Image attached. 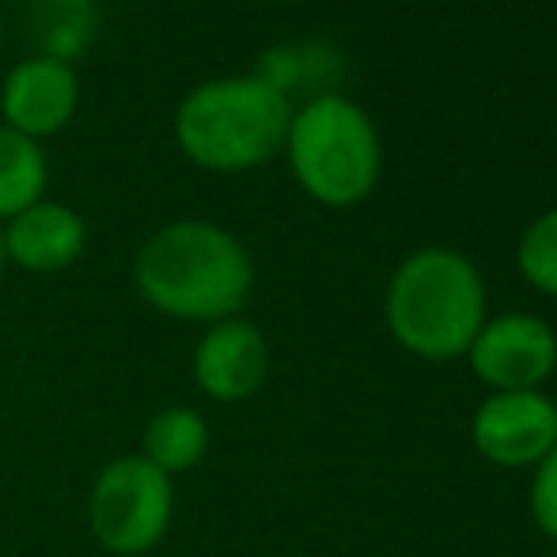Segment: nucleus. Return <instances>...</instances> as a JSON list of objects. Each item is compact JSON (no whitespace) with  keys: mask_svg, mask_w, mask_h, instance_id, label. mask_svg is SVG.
Masks as SVG:
<instances>
[{"mask_svg":"<svg viewBox=\"0 0 557 557\" xmlns=\"http://www.w3.org/2000/svg\"><path fill=\"white\" fill-rule=\"evenodd\" d=\"M482 323V277L455 250H421L391 277L387 326L403 349L425 360H451L470 349Z\"/></svg>","mask_w":557,"mask_h":557,"instance_id":"7ed1b4c3","label":"nucleus"},{"mask_svg":"<svg viewBox=\"0 0 557 557\" xmlns=\"http://www.w3.org/2000/svg\"><path fill=\"white\" fill-rule=\"evenodd\" d=\"M531 516H535L539 531L557 543V444L535 470V482H531Z\"/></svg>","mask_w":557,"mask_h":557,"instance_id":"2eb2a0df","label":"nucleus"},{"mask_svg":"<svg viewBox=\"0 0 557 557\" xmlns=\"http://www.w3.org/2000/svg\"><path fill=\"white\" fill-rule=\"evenodd\" d=\"M88 224L61 201H38L4 227V258L30 273H58L84 255Z\"/></svg>","mask_w":557,"mask_h":557,"instance_id":"9d476101","label":"nucleus"},{"mask_svg":"<svg viewBox=\"0 0 557 557\" xmlns=\"http://www.w3.org/2000/svg\"><path fill=\"white\" fill-rule=\"evenodd\" d=\"M4 262H8L4 258V227H0V270H4Z\"/></svg>","mask_w":557,"mask_h":557,"instance_id":"dca6fc26","label":"nucleus"},{"mask_svg":"<svg viewBox=\"0 0 557 557\" xmlns=\"http://www.w3.org/2000/svg\"><path fill=\"white\" fill-rule=\"evenodd\" d=\"M175 490L145 455H122L99 470L88 497V523L99 546L122 557H140L171 528Z\"/></svg>","mask_w":557,"mask_h":557,"instance_id":"39448f33","label":"nucleus"},{"mask_svg":"<svg viewBox=\"0 0 557 557\" xmlns=\"http://www.w3.org/2000/svg\"><path fill=\"white\" fill-rule=\"evenodd\" d=\"M470 436L497 467H539L557 444V406L543 391H497L478 406Z\"/></svg>","mask_w":557,"mask_h":557,"instance_id":"423d86ee","label":"nucleus"},{"mask_svg":"<svg viewBox=\"0 0 557 557\" xmlns=\"http://www.w3.org/2000/svg\"><path fill=\"white\" fill-rule=\"evenodd\" d=\"M270 372L265 337L247 319H221L194 349V380L213 403H239L262 387Z\"/></svg>","mask_w":557,"mask_h":557,"instance_id":"1a4fd4ad","label":"nucleus"},{"mask_svg":"<svg viewBox=\"0 0 557 557\" xmlns=\"http://www.w3.org/2000/svg\"><path fill=\"white\" fill-rule=\"evenodd\" d=\"M300 186L323 206H352L375 186L380 145L364 111L337 96H319L293 114L285 133Z\"/></svg>","mask_w":557,"mask_h":557,"instance_id":"20e7f679","label":"nucleus"},{"mask_svg":"<svg viewBox=\"0 0 557 557\" xmlns=\"http://www.w3.org/2000/svg\"><path fill=\"white\" fill-rule=\"evenodd\" d=\"M520 270L535 288L557 296V209L546 216H539V221L523 232Z\"/></svg>","mask_w":557,"mask_h":557,"instance_id":"4468645a","label":"nucleus"},{"mask_svg":"<svg viewBox=\"0 0 557 557\" xmlns=\"http://www.w3.org/2000/svg\"><path fill=\"white\" fill-rule=\"evenodd\" d=\"M38 12H42V42L50 58L69 61L84 50L91 35L88 0H38Z\"/></svg>","mask_w":557,"mask_h":557,"instance_id":"ddd939ff","label":"nucleus"},{"mask_svg":"<svg viewBox=\"0 0 557 557\" xmlns=\"http://www.w3.org/2000/svg\"><path fill=\"white\" fill-rule=\"evenodd\" d=\"M76 103H81V81H76L73 61L50 58V53L20 61L0 88L4 125L30 140L65 129L76 114Z\"/></svg>","mask_w":557,"mask_h":557,"instance_id":"6e6552de","label":"nucleus"},{"mask_svg":"<svg viewBox=\"0 0 557 557\" xmlns=\"http://www.w3.org/2000/svg\"><path fill=\"white\" fill-rule=\"evenodd\" d=\"M0 46H4V23H0Z\"/></svg>","mask_w":557,"mask_h":557,"instance_id":"f3484780","label":"nucleus"},{"mask_svg":"<svg viewBox=\"0 0 557 557\" xmlns=\"http://www.w3.org/2000/svg\"><path fill=\"white\" fill-rule=\"evenodd\" d=\"M467 357L493 391H539L557 368V337L535 315H500L482 323Z\"/></svg>","mask_w":557,"mask_h":557,"instance_id":"0eeeda50","label":"nucleus"},{"mask_svg":"<svg viewBox=\"0 0 557 557\" xmlns=\"http://www.w3.org/2000/svg\"><path fill=\"white\" fill-rule=\"evenodd\" d=\"M133 277L163 315L221 323L243 308L255 270L232 232L209 221H175L140 247Z\"/></svg>","mask_w":557,"mask_h":557,"instance_id":"f257e3e1","label":"nucleus"},{"mask_svg":"<svg viewBox=\"0 0 557 557\" xmlns=\"http://www.w3.org/2000/svg\"><path fill=\"white\" fill-rule=\"evenodd\" d=\"M288 96L262 76H224L198 84L175 111V140L198 168L243 171L285 145Z\"/></svg>","mask_w":557,"mask_h":557,"instance_id":"f03ea898","label":"nucleus"},{"mask_svg":"<svg viewBox=\"0 0 557 557\" xmlns=\"http://www.w3.org/2000/svg\"><path fill=\"white\" fill-rule=\"evenodd\" d=\"M209 451V425L190 406H168L145 429V459L163 474H183L194 470Z\"/></svg>","mask_w":557,"mask_h":557,"instance_id":"9b49d317","label":"nucleus"},{"mask_svg":"<svg viewBox=\"0 0 557 557\" xmlns=\"http://www.w3.org/2000/svg\"><path fill=\"white\" fill-rule=\"evenodd\" d=\"M46 152L38 140L0 125V221L38 206L46 194Z\"/></svg>","mask_w":557,"mask_h":557,"instance_id":"f8f14e48","label":"nucleus"}]
</instances>
